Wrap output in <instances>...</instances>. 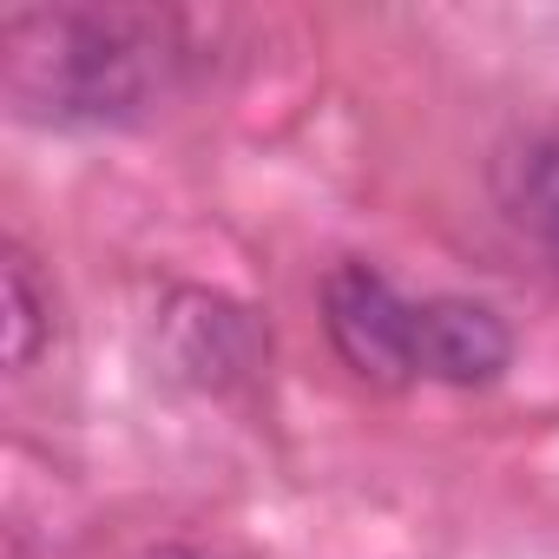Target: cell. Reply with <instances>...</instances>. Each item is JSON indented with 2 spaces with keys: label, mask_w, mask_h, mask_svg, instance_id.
I'll return each instance as SVG.
<instances>
[{
  "label": "cell",
  "mask_w": 559,
  "mask_h": 559,
  "mask_svg": "<svg viewBox=\"0 0 559 559\" xmlns=\"http://www.w3.org/2000/svg\"><path fill=\"white\" fill-rule=\"evenodd\" d=\"M185 60V21L158 8H21L0 21V93L60 132L145 119Z\"/></svg>",
  "instance_id": "1"
},
{
  "label": "cell",
  "mask_w": 559,
  "mask_h": 559,
  "mask_svg": "<svg viewBox=\"0 0 559 559\" xmlns=\"http://www.w3.org/2000/svg\"><path fill=\"white\" fill-rule=\"evenodd\" d=\"M493 204L500 217L533 237L539 250H552L559 263V132H520L493 152Z\"/></svg>",
  "instance_id": "5"
},
{
  "label": "cell",
  "mask_w": 559,
  "mask_h": 559,
  "mask_svg": "<svg viewBox=\"0 0 559 559\" xmlns=\"http://www.w3.org/2000/svg\"><path fill=\"white\" fill-rule=\"evenodd\" d=\"M152 559H198V552H185V546H165V552H152Z\"/></svg>",
  "instance_id": "7"
},
{
  "label": "cell",
  "mask_w": 559,
  "mask_h": 559,
  "mask_svg": "<svg viewBox=\"0 0 559 559\" xmlns=\"http://www.w3.org/2000/svg\"><path fill=\"white\" fill-rule=\"evenodd\" d=\"M158 356H165V376L217 395V389H237L257 356H263V330L243 304L230 297H211V290H178L158 317Z\"/></svg>",
  "instance_id": "3"
},
{
  "label": "cell",
  "mask_w": 559,
  "mask_h": 559,
  "mask_svg": "<svg viewBox=\"0 0 559 559\" xmlns=\"http://www.w3.org/2000/svg\"><path fill=\"white\" fill-rule=\"evenodd\" d=\"M513 362V330L474 297L415 304V376L448 389H480Z\"/></svg>",
  "instance_id": "4"
},
{
  "label": "cell",
  "mask_w": 559,
  "mask_h": 559,
  "mask_svg": "<svg viewBox=\"0 0 559 559\" xmlns=\"http://www.w3.org/2000/svg\"><path fill=\"white\" fill-rule=\"evenodd\" d=\"M0 297H8V317H0V349H8V369H34L53 349V290L40 284V270L21 243H8L0 257Z\"/></svg>",
  "instance_id": "6"
},
{
  "label": "cell",
  "mask_w": 559,
  "mask_h": 559,
  "mask_svg": "<svg viewBox=\"0 0 559 559\" xmlns=\"http://www.w3.org/2000/svg\"><path fill=\"white\" fill-rule=\"evenodd\" d=\"M323 330L336 343V356L376 382V389H402L415 376V304L369 263H336L323 276Z\"/></svg>",
  "instance_id": "2"
}]
</instances>
